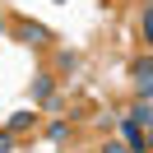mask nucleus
Masks as SVG:
<instances>
[{
	"label": "nucleus",
	"mask_w": 153,
	"mask_h": 153,
	"mask_svg": "<svg viewBox=\"0 0 153 153\" xmlns=\"http://www.w3.org/2000/svg\"><path fill=\"white\" fill-rule=\"evenodd\" d=\"M130 84H134V93H139V97H153V51H149V56H134Z\"/></svg>",
	"instance_id": "obj_1"
},
{
	"label": "nucleus",
	"mask_w": 153,
	"mask_h": 153,
	"mask_svg": "<svg viewBox=\"0 0 153 153\" xmlns=\"http://www.w3.org/2000/svg\"><path fill=\"white\" fill-rule=\"evenodd\" d=\"M14 33H19V42H28V47H51V28L37 19H14Z\"/></svg>",
	"instance_id": "obj_2"
},
{
	"label": "nucleus",
	"mask_w": 153,
	"mask_h": 153,
	"mask_svg": "<svg viewBox=\"0 0 153 153\" xmlns=\"http://www.w3.org/2000/svg\"><path fill=\"white\" fill-rule=\"evenodd\" d=\"M130 121H139L144 130H153V97H139V93H134V102H130Z\"/></svg>",
	"instance_id": "obj_3"
},
{
	"label": "nucleus",
	"mask_w": 153,
	"mask_h": 153,
	"mask_svg": "<svg viewBox=\"0 0 153 153\" xmlns=\"http://www.w3.org/2000/svg\"><path fill=\"white\" fill-rule=\"evenodd\" d=\"M121 134H125V149H149V130H144L139 121H125Z\"/></svg>",
	"instance_id": "obj_4"
},
{
	"label": "nucleus",
	"mask_w": 153,
	"mask_h": 153,
	"mask_svg": "<svg viewBox=\"0 0 153 153\" xmlns=\"http://www.w3.org/2000/svg\"><path fill=\"white\" fill-rule=\"evenodd\" d=\"M139 42L153 51V0L144 5V14H139Z\"/></svg>",
	"instance_id": "obj_5"
},
{
	"label": "nucleus",
	"mask_w": 153,
	"mask_h": 153,
	"mask_svg": "<svg viewBox=\"0 0 153 153\" xmlns=\"http://www.w3.org/2000/svg\"><path fill=\"white\" fill-rule=\"evenodd\" d=\"M10 130H14V134L37 130V111H14V116H10Z\"/></svg>",
	"instance_id": "obj_6"
},
{
	"label": "nucleus",
	"mask_w": 153,
	"mask_h": 153,
	"mask_svg": "<svg viewBox=\"0 0 153 153\" xmlns=\"http://www.w3.org/2000/svg\"><path fill=\"white\" fill-rule=\"evenodd\" d=\"M51 93H56V84H51V74H37V79H33V102H47Z\"/></svg>",
	"instance_id": "obj_7"
},
{
	"label": "nucleus",
	"mask_w": 153,
	"mask_h": 153,
	"mask_svg": "<svg viewBox=\"0 0 153 153\" xmlns=\"http://www.w3.org/2000/svg\"><path fill=\"white\" fill-rule=\"evenodd\" d=\"M14 149V130H0V153H10Z\"/></svg>",
	"instance_id": "obj_8"
}]
</instances>
